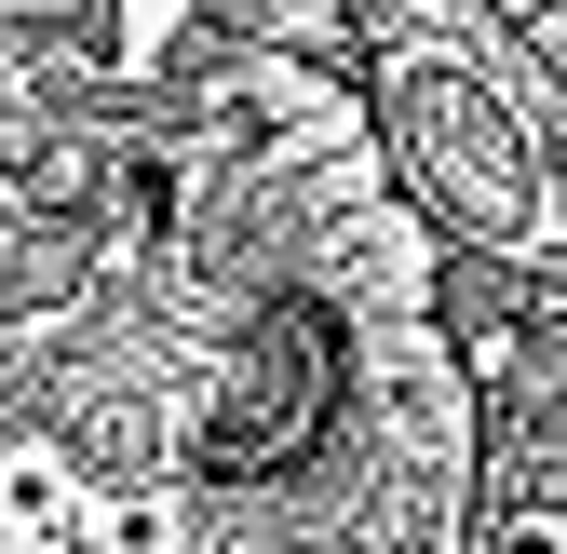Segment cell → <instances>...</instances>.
I'll return each instance as SVG.
<instances>
[{"instance_id": "1", "label": "cell", "mask_w": 567, "mask_h": 554, "mask_svg": "<svg viewBox=\"0 0 567 554\" xmlns=\"http://www.w3.org/2000/svg\"><path fill=\"white\" fill-rule=\"evenodd\" d=\"M82 473H68L54 447H0V554H54L68 527H82Z\"/></svg>"}, {"instance_id": "3", "label": "cell", "mask_w": 567, "mask_h": 554, "mask_svg": "<svg viewBox=\"0 0 567 554\" xmlns=\"http://www.w3.org/2000/svg\"><path fill=\"white\" fill-rule=\"evenodd\" d=\"M486 554H567V501H501L486 514Z\"/></svg>"}, {"instance_id": "4", "label": "cell", "mask_w": 567, "mask_h": 554, "mask_svg": "<svg viewBox=\"0 0 567 554\" xmlns=\"http://www.w3.org/2000/svg\"><path fill=\"white\" fill-rule=\"evenodd\" d=\"M486 14H501V28H527V41H554V54H567V0H486Z\"/></svg>"}, {"instance_id": "2", "label": "cell", "mask_w": 567, "mask_h": 554, "mask_svg": "<svg viewBox=\"0 0 567 554\" xmlns=\"http://www.w3.org/2000/svg\"><path fill=\"white\" fill-rule=\"evenodd\" d=\"M109 554H189V514L176 501H109Z\"/></svg>"}]
</instances>
